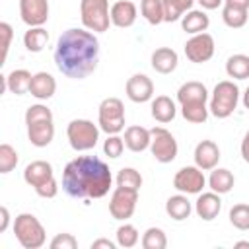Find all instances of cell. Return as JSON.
Wrapping results in <instances>:
<instances>
[{
    "label": "cell",
    "instance_id": "46",
    "mask_svg": "<svg viewBox=\"0 0 249 249\" xmlns=\"http://www.w3.org/2000/svg\"><path fill=\"white\" fill-rule=\"evenodd\" d=\"M204 10H216L218 6L224 4V0H196Z\"/></svg>",
    "mask_w": 249,
    "mask_h": 249
},
{
    "label": "cell",
    "instance_id": "43",
    "mask_svg": "<svg viewBox=\"0 0 249 249\" xmlns=\"http://www.w3.org/2000/svg\"><path fill=\"white\" fill-rule=\"evenodd\" d=\"M35 193H37L39 196H43V198H54L56 193H58V183H56V179L51 177V179L45 181L43 185L35 187Z\"/></svg>",
    "mask_w": 249,
    "mask_h": 249
},
{
    "label": "cell",
    "instance_id": "6",
    "mask_svg": "<svg viewBox=\"0 0 249 249\" xmlns=\"http://www.w3.org/2000/svg\"><path fill=\"white\" fill-rule=\"evenodd\" d=\"M99 130L101 128L88 119H74L66 126V136H68L72 150L86 152V150L95 148V144L99 140Z\"/></svg>",
    "mask_w": 249,
    "mask_h": 249
},
{
    "label": "cell",
    "instance_id": "12",
    "mask_svg": "<svg viewBox=\"0 0 249 249\" xmlns=\"http://www.w3.org/2000/svg\"><path fill=\"white\" fill-rule=\"evenodd\" d=\"M21 21L29 27H39L49 19V0H19Z\"/></svg>",
    "mask_w": 249,
    "mask_h": 249
},
{
    "label": "cell",
    "instance_id": "30",
    "mask_svg": "<svg viewBox=\"0 0 249 249\" xmlns=\"http://www.w3.org/2000/svg\"><path fill=\"white\" fill-rule=\"evenodd\" d=\"M226 74L233 80L249 78V56L247 54H231L226 60Z\"/></svg>",
    "mask_w": 249,
    "mask_h": 249
},
{
    "label": "cell",
    "instance_id": "16",
    "mask_svg": "<svg viewBox=\"0 0 249 249\" xmlns=\"http://www.w3.org/2000/svg\"><path fill=\"white\" fill-rule=\"evenodd\" d=\"M136 16H138V10H136L134 2H130V0H119L111 6V23L115 27L126 29V27L134 25Z\"/></svg>",
    "mask_w": 249,
    "mask_h": 249
},
{
    "label": "cell",
    "instance_id": "48",
    "mask_svg": "<svg viewBox=\"0 0 249 249\" xmlns=\"http://www.w3.org/2000/svg\"><path fill=\"white\" fill-rule=\"evenodd\" d=\"M224 4H231V6H239V8L249 10V0H224Z\"/></svg>",
    "mask_w": 249,
    "mask_h": 249
},
{
    "label": "cell",
    "instance_id": "31",
    "mask_svg": "<svg viewBox=\"0 0 249 249\" xmlns=\"http://www.w3.org/2000/svg\"><path fill=\"white\" fill-rule=\"evenodd\" d=\"M163 2V21H177L181 19L195 4V0H161Z\"/></svg>",
    "mask_w": 249,
    "mask_h": 249
},
{
    "label": "cell",
    "instance_id": "21",
    "mask_svg": "<svg viewBox=\"0 0 249 249\" xmlns=\"http://www.w3.org/2000/svg\"><path fill=\"white\" fill-rule=\"evenodd\" d=\"M177 101L183 103H206L208 101V89L202 82H185L177 89Z\"/></svg>",
    "mask_w": 249,
    "mask_h": 249
},
{
    "label": "cell",
    "instance_id": "10",
    "mask_svg": "<svg viewBox=\"0 0 249 249\" xmlns=\"http://www.w3.org/2000/svg\"><path fill=\"white\" fill-rule=\"evenodd\" d=\"M214 51H216V43H214V37L210 33H196L193 35L187 43H185V56L195 62V64H202V62H208L212 56H214Z\"/></svg>",
    "mask_w": 249,
    "mask_h": 249
},
{
    "label": "cell",
    "instance_id": "40",
    "mask_svg": "<svg viewBox=\"0 0 249 249\" xmlns=\"http://www.w3.org/2000/svg\"><path fill=\"white\" fill-rule=\"evenodd\" d=\"M124 150V138H121L119 134H107V140L103 142V152L105 156H109L111 160H117Z\"/></svg>",
    "mask_w": 249,
    "mask_h": 249
},
{
    "label": "cell",
    "instance_id": "14",
    "mask_svg": "<svg viewBox=\"0 0 249 249\" xmlns=\"http://www.w3.org/2000/svg\"><path fill=\"white\" fill-rule=\"evenodd\" d=\"M195 165L200 167L202 171H212L214 167H218L220 161V148L214 140H200L195 146Z\"/></svg>",
    "mask_w": 249,
    "mask_h": 249
},
{
    "label": "cell",
    "instance_id": "20",
    "mask_svg": "<svg viewBox=\"0 0 249 249\" xmlns=\"http://www.w3.org/2000/svg\"><path fill=\"white\" fill-rule=\"evenodd\" d=\"M150 62H152V68L156 72H160V74H171L177 68V64H179V56H177V53L173 49L160 47V49H156L152 53Z\"/></svg>",
    "mask_w": 249,
    "mask_h": 249
},
{
    "label": "cell",
    "instance_id": "45",
    "mask_svg": "<svg viewBox=\"0 0 249 249\" xmlns=\"http://www.w3.org/2000/svg\"><path fill=\"white\" fill-rule=\"evenodd\" d=\"M0 214H2V222H0V233H4L8 230V224H10V212L6 206L0 208Z\"/></svg>",
    "mask_w": 249,
    "mask_h": 249
},
{
    "label": "cell",
    "instance_id": "13",
    "mask_svg": "<svg viewBox=\"0 0 249 249\" xmlns=\"http://www.w3.org/2000/svg\"><path fill=\"white\" fill-rule=\"evenodd\" d=\"M126 97L134 103H146L154 95V82L146 74H132L126 80Z\"/></svg>",
    "mask_w": 249,
    "mask_h": 249
},
{
    "label": "cell",
    "instance_id": "39",
    "mask_svg": "<svg viewBox=\"0 0 249 249\" xmlns=\"http://www.w3.org/2000/svg\"><path fill=\"white\" fill-rule=\"evenodd\" d=\"M39 121H53V111L47 105H41V103L27 107V111H25V124L39 123Z\"/></svg>",
    "mask_w": 249,
    "mask_h": 249
},
{
    "label": "cell",
    "instance_id": "32",
    "mask_svg": "<svg viewBox=\"0 0 249 249\" xmlns=\"http://www.w3.org/2000/svg\"><path fill=\"white\" fill-rule=\"evenodd\" d=\"M140 14L150 25H160L163 21V2L161 0H142Z\"/></svg>",
    "mask_w": 249,
    "mask_h": 249
},
{
    "label": "cell",
    "instance_id": "33",
    "mask_svg": "<svg viewBox=\"0 0 249 249\" xmlns=\"http://www.w3.org/2000/svg\"><path fill=\"white\" fill-rule=\"evenodd\" d=\"M210 109L206 107V103H183L181 105V115L185 121L193 123V124H200L208 119Z\"/></svg>",
    "mask_w": 249,
    "mask_h": 249
},
{
    "label": "cell",
    "instance_id": "18",
    "mask_svg": "<svg viewBox=\"0 0 249 249\" xmlns=\"http://www.w3.org/2000/svg\"><path fill=\"white\" fill-rule=\"evenodd\" d=\"M51 177H54L53 175V165L49 161H45V160H35V161H31L23 169V181L29 187H33V189L39 187V185H43Z\"/></svg>",
    "mask_w": 249,
    "mask_h": 249
},
{
    "label": "cell",
    "instance_id": "25",
    "mask_svg": "<svg viewBox=\"0 0 249 249\" xmlns=\"http://www.w3.org/2000/svg\"><path fill=\"white\" fill-rule=\"evenodd\" d=\"M150 109H152V117L161 124L171 123L175 119V115H177L175 101L171 97H167V95H158L156 99H152V107Z\"/></svg>",
    "mask_w": 249,
    "mask_h": 249
},
{
    "label": "cell",
    "instance_id": "49",
    "mask_svg": "<svg viewBox=\"0 0 249 249\" xmlns=\"http://www.w3.org/2000/svg\"><path fill=\"white\" fill-rule=\"evenodd\" d=\"M243 107L245 109H249V88L245 89V93H243Z\"/></svg>",
    "mask_w": 249,
    "mask_h": 249
},
{
    "label": "cell",
    "instance_id": "19",
    "mask_svg": "<svg viewBox=\"0 0 249 249\" xmlns=\"http://www.w3.org/2000/svg\"><path fill=\"white\" fill-rule=\"evenodd\" d=\"M27 138L37 148L49 146L53 142V138H54V124H53V121H39V123L27 124Z\"/></svg>",
    "mask_w": 249,
    "mask_h": 249
},
{
    "label": "cell",
    "instance_id": "29",
    "mask_svg": "<svg viewBox=\"0 0 249 249\" xmlns=\"http://www.w3.org/2000/svg\"><path fill=\"white\" fill-rule=\"evenodd\" d=\"M222 19L228 27L231 29H239L247 23L249 19V10L247 8H239V6H231V4H224L222 8Z\"/></svg>",
    "mask_w": 249,
    "mask_h": 249
},
{
    "label": "cell",
    "instance_id": "11",
    "mask_svg": "<svg viewBox=\"0 0 249 249\" xmlns=\"http://www.w3.org/2000/svg\"><path fill=\"white\" fill-rule=\"evenodd\" d=\"M204 185H206L204 173L196 165H185L173 177V187L185 195H200Z\"/></svg>",
    "mask_w": 249,
    "mask_h": 249
},
{
    "label": "cell",
    "instance_id": "28",
    "mask_svg": "<svg viewBox=\"0 0 249 249\" xmlns=\"http://www.w3.org/2000/svg\"><path fill=\"white\" fill-rule=\"evenodd\" d=\"M49 43V31L39 25V27H29L23 33V45L29 53H41Z\"/></svg>",
    "mask_w": 249,
    "mask_h": 249
},
{
    "label": "cell",
    "instance_id": "9",
    "mask_svg": "<svg viewBox=\"0 0 249 249\" xmlns=\"http://www.w3.org/2000/svg\"><path fill=\"white\" fill-rule=\"evenodd\" d=\"M136 202H138V191L117 187L109 200V212L115 220H128L136 210Z\"/></svg>",
    "mask_w": 249,
    "mask_h": 249
},
{
    "label": "cell",
    "instance_id": "26",
    "mask_svg": "<svg viewBox=\"0 0 249 249\" xmlns=\"http://www.w3.org/2000/svg\"><path fill=\"white\" fill-rule=\"evenodd\" d=\"M210 25V18L206 16V12L202 10H189L183 18H181V27L185 33L196 35V33H204Z\"/></svg>",
    "mask_w": 249,
    "mask_h": 249
},
{
    "label": "cell",
    "instance_id": "5",
    "mask_svg": "<svg viewBox=\"0 0 249 249\" xmlns=\"http://www.w3.org/2000/svg\"><path fill=\"white\" fill-rule=\"evenodd\" d=\"M82 25L93 33H103L111 23L109 0H80Z\"/></svg>",
    "mask_w": 249,
    "mask_h": 249
},
{
    "label": "cell",
    "instance_id": "17",
    "mask_svg": "<svg viewBox=\"0 0 249 249\" xmlns=\"http://www.w3.org/2000/svg\"><path fill=\"white\" fill-rule=\"evenodd\" d=\"M54 91H56V80L49 72H37V74H33L31 86H29V93L35 99L47 101V99H51L54 95Z\"/></svg>",
    "mask_w": 249,
    "mask_h": 249
},
{
    "label": "cell",
    "instance_id": "37",
    "mask_svg": "<svg viewBox=\"0 0 249 249\" xmlns=\"http://www.w3.org/2000/svg\"><path fill=\"white\" fill-rule=\"evenodd\" d=\"M230 224L241 231L249 230V204H233L230 210Z\"/></svg>",
    "mask_w": 249,
    "mask_h": 249
},
{
    "label": "cell",
    "instance_id": "41",
    "mask_svg": "<svg viewBox=\"0 0 249 249\" xmlns=\"http://www.w3.org/2000/svg\"><path fill=\"white\" fill-rule=\"evenodd\" d=\"M78 239L72 233H56L51 241V249H76Z\"/></svg>",
    "mask_w": 249,
    "mask_h": 249
},
{
    "label": "cell",
    "instance_id": "36",
    "mask_svg": "<svg viewBox=\"0 0 249 249\" xmlns=\"http://www.w3.org/2000/svg\"><path fill=\"white\" fill-rule=\"evenodd\" d=\"M117 245L119 247H124V249H130L138 243L140 235H138V230L132 226V224H123L117 228Z\"/></svg>",
    "mask_w": 249,
    "mask_h": 249
},
{
    "label": "cell",
    "instance_id": "8",
    "mask_svg": "<svg viewBox=\"0 0 249 249\" xmlns=\"http://www.w3.org/2000/svg\"><path fill=\"white\" fill-rule=\"evenodd\" d=\"M150 136H152L150 152H152L154 160L160 161V163H171L177 158V152H179L175 136L167 128H163V126L150 128Z\"/></svg>",
    "mask_w": 249,
    "mask_h": 249
},
{
    "label": "cell",
    "instance_id": "23",
    "mask_svg": "<svg viewBox=\"0 0 249 249\" xmlns=\"http://www.w3.org/2000/svg\"><path fill=\"white\" fill-rule=\"evenodd\" d=\"M150 130L144 128V126H138V124H132L124 130V146L130 150V152H144L150 148Z\"/></svg>",
    "mask_w": 249,
    "mask_h": 249
},
{
    "label": "cell",
    "instance_id": "3",
    "mask_svg": "<svg viewBox=\"0 0 249 249\" xmlns=\"http://www.w3.org/2000/svg\"><path fill=\"white\" fill-rule=\"evenodd\" d=\"M14 233H16V239L19 241V245L23 249H39L47 241V233H45L43 224L37 220V216L29 214V212L16 216Z\"/></svg>",
    "mask_w": 249,
    "mask_h": 249
},
{
    "label": "cell",
    "instance_id": "15",
    "mask_svg": "<svg viewBox=\"0 0 249 249\" xmlns=\"http://www.w3.org/2000/svg\"><path fill=\"white\" fill-rule=\"evenodd\" d=\"M222 210V198L218 193L210 191V193H200L198 198L195 200V212L200 220L204 222H212Z\"/></svg>",
    "mask_w": 249,
    "mask_h": 249
},
{
    "label": "cell",
    "instance_id": "35",
    "mask_svg": "<svg viewBox=\"0 0 249 249\" xmlns=\"http://www.w3.org/2000/svg\"><path fill=\"white\" fill-rule=\"evenodd\" d=\"M117 187L138 191L142 187V175H140V171H136L134 167H123L117 173Z\"/></svg>",
    "mask_w": 249,
    "mask_h": 249
},
{
    "label": "cell",
    "instance_id": "47",
    "mask_svg": "<svg viewBox=\"0 0 249 249\" xmlns=\"http://www.w3.org/2000/svg\"><path fill=\"white\" fill-rule=\"evenodd\" d=\"M241 156H243V160L249 163V130L245 132V136H243V140H241Z\"/></svg>",
    "mask_w": 249,
    "mask_h": 249
},
{
    "label": "cell",
    "instance_id": "7",
    "mask_svg": "<svg viewBox=\"0 0 249 249\" xmlns=\"http://www.w3.org/2000/svg\"><path fill=\"white\" fill-rule=\"evenodd\" d=\"M97 124L107 134H119L124 128V105L119 97H105L99 103Z\"/></svg>",
    "mask_w": 249,
    "mask_h": 249
},
{
    "label": "cell",
    "instance_id": "44",
    "mask_svg": "<svg viewBox=\"0 0 249 249\" xmlns=\"http://www.w3.org/2000/svg\"><path fill=\"white\" fill-rule=\"evenodd\" d=\"M99 247H105V249H115V243L111 239H105V237H99L91 243V249H99Z\"/></svg>",
    "mask_w": 249,
    "mask_h": 249
},
{
    "label": "cell",
    "instance_id": "38",
    "mask_svg": "<svg viewBox=\"0 0 249 249\" xmlns=\"http://www.w3.org/2000/svg\"><path fill=\"white\" fill-rule=\"evenodd\" d=\"M18 152H16V148L14 146H10V144H0V173L2 175H6V173H10L16 165H18Z\"/></svg>",
    "mask_w": 249,
    "mask_h": 249
},
{
    "label": "cell",
    "instance_id": "4",
    "mask_svg": "<svg viewBox=\"0 0 249 249\" xmlns=\"http://www.w3.org/2000/svg\"><path fill=\"white\" fill-rule=\"evenodd\" d=\"M239 103V88L231 80H222L214 86L212 97H210V113L216 119H228Z\"/></svg>",
    "mask_w": 249,
    "mask_h": 249
},
{
    "label": "cell",
    "instance_id": "1",
    "mask_svg": "<svg viewBox=\"0 0 249 249\" xmlns=\"http://www.w3.org/2000/svg\"><path fill=\"white\" fill-rule=\"evenodd\" d=\"M99 62V41L89 29H66L56 41L54 47V64L56 68L72 78L84 80L88 78Z\"/></svg>",
    "mask_w": 249,
    "mask_h": 249
},
{
    "label": "cell",
    "instance_id": "2",
    "mask_svg": "<svg viewBox=\"0 0 249 249\" xmlns=\"http://www.w3.org/2000/svg\"><path fill=\"white\" fill-rule=\"evenodd\" d=\"M111 183L109 165L95 156H78L62 171V189L72 198H101L109 193Z\"/></svg>",
    "mask_w": 249,
    "mask_h": 249
},
{
    "label": "cell",
    "instance_id": "42",
    "mask_svg": "<svg viewBox=\"0 0 249 249\" xmlns=\"http://www.w3.org/2000/svg\"><path fill=\"white\" fill-rule=\"evenodd\" d=\"M0 35H2V62H6V56H8V51H10V43H12V37H14V29L8 21H2L0 23Z\"/></svg>",
    "mask_w": 249,
    "mask_h": 249
},
{
    "label": "cell",
    "instance_id": "27",
    "mask_svg": "<svg viewBox=\"0 0 249 249\" xmlns=\"http://www.w3.org/2000/svg\"><path fill=\"white\" fill-rule=\"evenodd\" d=\"M233 183H235V177L230 169L226 167H214L210 171V177H208V187L210 191L218 193V195H226L233 189Z\"/></svg>",
    "mask_w": 249,
    "mask_h": 249
},
{
    "label": "cell",
    "instance_id": "50",
    "mask_svg": "<svg viewBox=\"0 0 249 249\" xmlns=\"http://www.w3.org/2000/svg\"><path fill=\"white\" fill-rule=\"evenodd\" d=\"M235 247H247V249H249V241H237Z\"/></svg>",
    "mask_w": 249,
    "mask_h": 249
},
{
    "label": "cell",
    "instance_id": "22",
    "mask_svg": "<svg viewBox=\"0 0 249 249\" xmlns=\"http://www.w3.org/2000/svg\"><path fill=\"white\" fill-rule=\"evenodd\" d=\"M31 78L33 74L25 68H18V70H12L8 76H4V89L16 93V95H23L29 91V86H31Z\"/></svg>",
    "mask_w": 249,
    "mask_h": 249
},
{
    "label": "cell",
    "instance_id": "34",
    "mask_svg": "<svg viewBox=\"0 0 249 249\" xmlns=\"http://www.w3.org/2000/svg\"><path fill=\"white\" fill-rule=\"evenodd\" d=\"M142 247L144 249H165L167 247V237L161 228H148L142 235Z\"/></svg>",
    "mask_w": 249,
    "mask_h": 249
},
{
    "label": "cell",
    "instance_id": "24",
    "mask_svg": "<svg viewBox=\"0 0 249 249\" xmlns=\"http://www.w3.org/2000/svg\"><path fill=\"white\" fill-rule=\"evenodd\" d=\"M165 212L175 222H183V220H187L191 216L193 204H191V200L187 198L185 193H179V195H173V196H169L165 200Z\"/></svg>",
    "mask_w": 249,
    "mask_h": 249
}]
</instances>
